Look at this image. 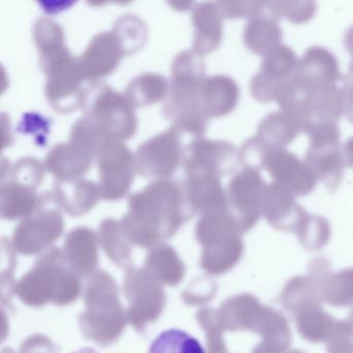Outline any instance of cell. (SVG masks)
<instances>
[{
	"label": "cell",
	"instance_id": "cell-1",
	"mask_svg": "<svg viewBox=\"0 0 353 353\" xmlns=\"http://www.w3.org/2000/svg\"><path fill=\"white\" fill-rule=\"evenodd\" d=\"M205 74L201 54L192 50L179 53L171 65L168 94L163 114L181 133L201 137L208 128V117L200 104V86Z\"/></svg>",
	"mask_w": 353,
	"mask_h": 353
},
{
	"label": "cell",
	"instance_id": "cell-2",
	"mask_svg": "<svg viewBox=\"0 0 353 353\" xmlns=\"http://www.w3.org/2000/svg\"><path fill=\"white\" fill-rule=\"evenodd\" d=\"M276 102L305 133L318 123H338L344 114L343 88L309 81L295 74L281 88Z\"/></svg>",
	"mask_w": 353,
	"mask_h": 353
},
{
	"label": "cell",
	"instance_id": "cell-3",
	"mask_svg": "<svg viewBox=\"0 0 353 353\" xmlns=\"http://www.w3.org/2000/svg\"><path fill=\"white\" fill-rule=\"evenodd\" d=\"M113 141L85 117L72 125L69 141L55 144L45 159V168L57 181L80 179L92 166L101 148ZM115 141V140H114Z\"/></svg>",
	"mask_w": 353,
	"mask_h": 353
},
{
	"label": "cell",
	"instance_id": "cell-4",
	"mask_svg": "<svg viewBox=\"0 0 353 353\" xmlns=\"http://www.w3.org/2000/svg\"><path fill=\"white\" fill-rule=\"evenodd\" d=\"M84 117L115 141L135 135L138 121L134 107L125 94L104 83L94 82L85 88Z\"/></svg>",
	"mask_w": 353,
	"mask_h": 353
},
{
	"label": "cell",
	"instance_id": "cell-5",
	"mask_svg": "<svg viewBox=\"0 0 353 353\" xmlns=\"http://www.w3.org/2000/svg\"><path fill=\"white\" fill-rule=\"evenodd\" d=\"M309 148L305 163L317 181L330 191L338 189L344 175L345 158L341 150L340 130L336 123H324L314 125L307 132Z\"/></svg>",
	"mask_w": 353,
	"mask_h": 353
},
{
	"label": "cell",
	"instance_id": "cell-6",
	"mask_svg": "<svg viewBox=\"0 0 353 353\" xmlns=\"http://www.w3.org/2000/svg\"><path fill=\"white\" fill-rule=\"evenodd\" d=\"M181 139V132L170 127L144 141L134 154L136 172L145 179H168L183 161Z\"/></svg>",
	"mask_w": 353,
	"mask_h": 353
},
{
	"label": "cell",
	"instance_id": "cell-7",
	"mask_svg": "<svg viewBox=\"0 0 353 353\" xmlns=\"http://www.w3.org/2000/svg\"><path fill=\"white\" fill-rule=\"evenodd\" d=\"M99 189L103 199L119 200L129 192L135 170L134 154L123 142L105 144L96 158Z\"/></svg>",
	"mask_w": 353,
	"mask_h": 353
},
{
	"label": "cell",
	"instance_id": "cell-8",
	"mask_svg": "<svg viewBox=\"0 0 353 353\" xmlns=\"http://www.w3.org/2000/svg\"><path fill=\"white\" fill-rule=\"evenodd\" d=\"M44 73L47 76L45 94L57 112L70 113L82 108L85 88L82 86L77 57L69 54L49 65Z\"/></svg>",
	"mask_w": 353,
	"mask_h": 353
},
{
	"label": "cell",
	"instance_id": "cell-9",
	"mask_svg": "<svg viewBox=\"0 0 353 353\" xmlns=\"http://www.w3.org/2000/svg\"><path fill=\"white\" fill-rule=\"evenodd\" d=\"M239 154L230 142L195 137L183 154V165L185 172L198 171L221 177L230 174L236 169Z\"/></svg>",
	"mask_w": 353,
	"mask_h": 353
},
{
	"label": "cell",
	"instance_id": "cell-10",
	"mask_svg": "<svg viewBox=\"0 0 353 353\" xmlns=\"http://www.w3.org/2000/svg\"><path fill=\"white\" fill-rule=\"evenodd\" d=\"M123 57L125 50L119 37L112 30L101 32L90 40L84 52L77 57L80 75L83 81L98 82L110 75Z\"/></svg>",
	"mask_w": 353,
	"mask_h": 353
},
{
	"label": "cell",
	"instance_id": "cell-11",
	"mask_svg": "<svg viewBox=\"0 0 353 353\" xmlns=\"http://www.w3.org/2000/svg\"><path fill=\"white\" fill-rule=\"evenodd\" d=\"M264 168L274 183L282 185L293 195L312 193L318 181L305 161H301L285 148H272L266 158Z\"/></svg>",
	"mask_w": 353,
	"mask_h": 353
},
{
	"label": "cell",
	"instance_id": "cell-12",
	"mask_svg": "<svg viewBox=\"0 0 353 353\" xmlns=\"http://www.w3.org/2000/svg\"><path fill=\"white\" fill-rule=\"evenodd\" d=\"M299 59L290 47L279 45L263 55L259 72L252 78L256 92L264 98L279 97L281 88L290 79L299 65Z\"/></svg>",
	"mask_w": 353,
	"mask_h": 353
},
{
	"label": "cell",
	"instance_id": "cell-13",
	"mask_svg": "<svg viewBox=\"0 0 353 353\" xmlns=\"http://www.w3.org/2000/svg\"><path fill=\"white\" fill-rule=\"evenodd\" d=\"M280 17L274 1H260L257 13L249 18L243 30V43L252 52L263 57L282 44Z\"/></svg>",
	"mask_w": 353,
	"mask_h": 353
},
{
	"label": "cell",
	"instance_id": "cell-14",
	"mask_svg": "<svg viewBox=\"0 0 353 353\" xmlns=\"http://www.w3.org/2000/svg\"><path fill=\"white\" fill-rule=\"evenodd\" d=\"M223 16L219 3H196L192 9L194 26L193 50L208 54L220 47L223 38Z\"/></svg>",
	"mask_w": 353,
	"mask_h": 353
},
{
	"label": "cell",
	"instance_id": "cell-15",
	"mask_svg": "<svg viewBox=\"0 0 353 353\" xmlns=\"http://www.w3.org/2000/svg\"><path fill=\"white\" fill-rule=\"evenodd\" d=\"M239 99V85L229 76L205 77L200 86V104L208 119L226 117L234 110Z\"/></svg>",
	"mask_w": 353,
	"mask_h": 353
},
{
	"label": "cell",
	"instance_id": "cell-16",
	"mask_svg": "<svg viewBox=\"0 0 353 353\" xmlns=\"http://www.w3.org/2000/svg\"><path fill=\"white\" fill-rule=\"evenodd\" d=\"M266 187L259 171L243 168L229 181L227 200L235 210L252 216L263 203Z\"/></svg>",
	"mask_w": 353,
	"mask_h": 353
},
{
	"label": "cell",
	"instance_id": "cell-17",
	"mask_svg": "<svg viewBox=\"0 0 353 353\" xmlns=\"http://www.w3.org/2000/svg\"><path fill=\"white\" fill-rule=\"evenodd\" d=\"M183 187L187 203L193 208L216 210L226 204V191L216 175L198 171L185 172Z\"/></svg>",
	"mask_w": 353,
	"mask_h": 353
},
{
	"label": "cell",
	"instance_id": "cell-18",
	"mask_svg": "<svg viewBox=\"0 0 353 353\" xmlns=\"http://www.w3.org/2000/svg\"><path fill=\"white\" fill-rule=\"evenodd\" d=\"M32 37L39 52L41 69L71 54L65 45V32L61 26L49 17H39L32 26Z\"/></svg>",
	"mask_w": 353,
	"mask_h": 353
},
{
	"label": "cell",
	"instance_id": "cell-19",
	"mask_svg": "<svg viewBox=\"0 0 353 353\" xmlns=\"http://www.w3.org/2000/svg\"><path fill=\"white\" fill-rule=\"evenodd\" d=\"M295 75L323 84H338L342 79L336 57L323 47L313 46L299 59Z\"/></svg>",
	"mask_w": 353,
	"mask_h": 353
},
{
	"label": "cell",
	"instance_id": "cell-20",
	"mask_svg": "<svg viewBox=\"0 0 353 353\" xmlns=\"http://www.w3.org/2000/svg\"><path fill=\"white\" fill-rule=\"evenodd\" d=\"M52 192L59 205L63 206L72 212H82L90 210L101 197L98 183L90 179H57Z\"/></svg>",
	"mask_w": 353,
	"mask_h": 353
},
{
	"label": "cell",
	"instance_id": "cell-21",
	"mask_svg": "<svg viewBox=\"0 0 353 353\" xmlns=\"http://www.w3.org/2000/svg\"><path fill=\"white\" fill-rule=\"evenodd\" d=\"M168 90V80L161 74H140L129 82L125 96L135 108L160 102L163 99H166Z\"/></svg>",
	"mask_w": 353,
	"mask_h": 353
},
{
	"label": "cell",
	"instance_id": "cell-22",
	"mask_svg": "<svg viewBox=\"0 0 353 353\" xmlns=\"http://www.w3.org/2000/svg\"><path fill=\"white\" fill-rule=\"evenodd\" d=\"M301 133L292 117L284 111L266 115L258 125L257 135L274 148H285Z\"/></svg>",
	"mask_w": 353,
	"mask_h": 353
},
{
	"label": "cell",
	"instance_id": "cell-23",
	"mask_svg": "<svg viewBox=\"0 0 353 353\" xmlns=\"http://www.w3.org/2000/svg\"><path fill=\"white\" fill-rule=\"evenodd\" d=\"M148 353H205V349L185 330L169 328L154 338Z\"/></svg>",
	"mask_w": 353,
	"mask_h": 353
},
{
	"label": "cell",
	"instance_id": "cell-24",
	"mask_svg": "<svg viewBox=\"0 0 353 353\" xmlns=\"http://www.w3.org/2000/svg\"><path fill=\"white\" fill-rule=\"evenodd\" d=\"M0 197L3 214L10 216L28 212L38 205L40 199L38 198L36 189L12 179L1 183Z\"/></svg>",
	"mask_w": 353,
	"mask_h": 353
},
{
	"label": "cell",
	"instance_id": "cell-25",
	"mask_svg": "<svg viewBox=\"0 0 353 353\" xmlns=\"http://www.w3.org/2000/svg\"><path fill=\"white\" fill-rule=\"evenodd\" d=\"M112 32L121 40L125 55L141 50L148 40L145 22L134 14H125L119 17L113 24Z\"/></svg>",
	"mask_w": 353,
	"mask_h": 353
},
{
	"label": "cell",
	"instance_id": "cell-26",
	"mask_svg": "<svg viewBox=\"0 0 353 353\" xmlns=\"http://www.w3.org/2000/svg\"><path fill=\"white\" fill-rule=\"evenodd\" d=\"M45 165L32 157L20 159L9 171V179L36 189L44 179Z\"/></svg>",
	"mask_w": 353,
	"mask_h": 353
},
{
	"label": "cell",
	"instance_id": "cell-27",
	"mask_svg": "<svg viewBox=\"0 0 353 353\" xmlns=\"http://www.w3.org/2000/svg\"><path fill=\"white\" fill-rule=\"evenodd\" d=\"M272 146L266 143L260 136L256 134L253 137L249 138L243 142L241 150H239V162L245 166V168L259 171L264 168L266 158Z\"/></svg>",
	"mask_w": 353,
	"mask_h": 353
},
{
	"label": "cell",
	"instance_id": "cell-28",
	"mask_svg": "<svg viewBox=\"0 0 353 353\" xmlns=\"http://www.w3.org/2000/svg\"><path fill=\"white\" fill-rule=\"evenodd\" d=\"M280 16L295 24L309 21L315 15L317 5L314 1H274Z\"/></svg>",
	"mask_w": 353,
	"mask_h": 353
},
{
	"label": "cell",
	"instance_id": "cell-29",
	"mask_svg": "<svg viewBox=\"0 0 353 353\" xmlns=\"http://www.w3.org/2000/svg\"><path fill=\"white\" fill-rule=\"evenodd\" d=\"M51 121L38 113H26L22 117L18 131L22 134H30L34 136L39 145L44 146L47 143V135L50 130Z\"/></svg>",
	"mask_w": 353,
	"mask_h": 353
},
{
	"label": "cell",
	"instance_id": "cell-30",
	"mask_svg": "<svg viewBox=\"0 0 353 353\" xmlns=\"http://www.w3.org/2000/svg\"><path fill=\"white\" fill-rule=\"evenodd\" d=\"M224 19L251 18L257 13L260 1H220L219 3Z\"/></svg>",
	"mask_w": 353,
	"mask_h": 353
},
{
	"label": "cell",
	"instance_id": "cell-31",
	"mask_svg": "<svg viewBox=\"0 0 353 353\" xmlns=\"http://www.w3.org/2000/svg\"><path fill=\"white\" fill-rule=\"evenodd\" d=\"M343 102L344 114L353 123V80H347L343 86Z\"/></svg>",
	"mask_w": 353,
	"mask_h": 353
},
{
	"label": "cell",
	"instance_id": "cell-32",
	"mask_svg": "<svg viewBox=\"0 0 353 353\" xmlns=\"http://www.w3.org/2000/svg\"><path fill=\"white\" fill-rule=\"evenodd\" d=\"M343 154H344L345 162L348 167L353 168V137L349 138L345 143L343 148Z\"/></svg>",
	"mask_w": 353,
	"mask_h": 353
},
{
	"label": "cell",
	"instance_id": "cell-33",
	"mask_svg": "<svg viewBox=\"0 0 353 353\" xmlns=\"http://www.w3.org/2000/svg\"><path fill=\"white\" fill-rule=\"evenodd\" d=\"M344 45L349 54L353 57V26L349 28L344 37Z\"/></svg>",
	"mask_w": 353,
	"mask_h": 353
},
{
	"label": "cell",
	"instance_id": "cell-34",
	"mask_svg": "<svg viewBox=\"0 0 353 353\" xmlns=\"http://www.w3.org/2000/svg\"><path fill=\"white\" fill-rule=\"evenodd\" d=\"M72 353H99L96 349L92 347H83V348L78 349V350L73 351Z\"/></svg>",
	"mask_w": 353,
	"mask_h": 353
}]
</instances>
